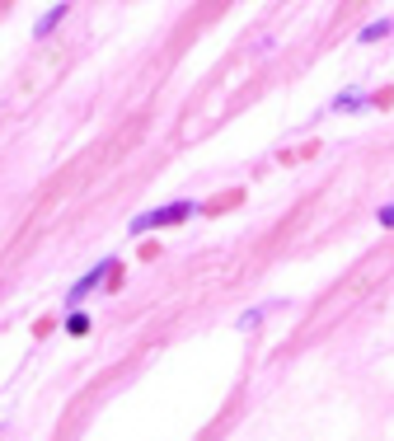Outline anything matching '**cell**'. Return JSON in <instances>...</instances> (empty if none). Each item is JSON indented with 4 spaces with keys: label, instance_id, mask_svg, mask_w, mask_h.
<instances>
[{
    "label": "cell",
    "instance_id": "6da1fadb",
    "mask_svg": "<svg viewBox=\"0 0 394 441\" xmlns=\"http://www.w3.org/2000/svg\"><path fill=\"white\" fill-rule=\"evenodd\" d=\"M192 212H197V202H169V207H160V212H141V216H132V235L165 230V226H174V221H188Z\"/></svg>",
    "mask_w": 394,
    "mask_h": 441
},
{
    "label": "cell",
    "instance_id": "7a4b0ae2",
    "mask_svg": "<svg viewBox=\"0 0 394 441\" xmlns=\"http://www.w3.org/2000/svg\"><path fill=\"white\" fill-rule=\"evenodd\" d=\"M113 272H118V263H113V259H108V263H99V268H90V272H85V277H80V282L66 291V306H80V301H85L90 291H99L103 277H113Z\"/></svg>",
    "mask_w": 394,
    "mask_h": 441
},
{
    "label": "cell",
    "instance_id": "3957f363",
    "mask_svg": "<svg viewBox=\"0 0 394 441\" xmlns=\"http://www.w3.org/2000/svg\"><path fill=\"white\" fill-rule=\"evenodd\" d=\"M366 103H371V99H366L361 90H348L343 99H333V103H328V113H352V108H366Z\"/></svg>",
    "mask_w": 394,
    "mask_h": 441
},
{
    "label": "cell",
    "instance_id": "277c9868",
    "mask_svg": "<svg viewBox=\"0 0 394 441\" xmlns=\"http://www.w3.org/2000/svg\"><path fill=\"white\" fill-rule=\"evenodd\" d=\"M61 19H66V5H52V10H47L43 19H38V28H33V33H38V38H43V33H52V28H56Z\"/></svg>",
    "mask_w": 394,
    "mask_h": 441
},
{
    "label": "cell",
    "instance_id": "5b68a950",
    "mask_svg": "<svg viewBox=\"0 0 394 441\" xmlns=\"http://www.w3.org/2000/svg\"><path fill=\"white\" fill-rule=\"evenodd\" d=\"M390 28H394V24H390V19H380V24H366V28H361L357 38H361V43H380V38L390 33Z\"/></svg>",
    "mask_w": 394,
    "mask_h": 441
},
{
    "label": "cell",
    "instance_id": "8992f818",
    "mask_svg": "<svg viewBox=\"0 0 394 441\" xmlns=\"http://www.w3.org/2000/svg\"><path fill=\"white\" fill-rule=\"evenodd\" d=\"M66 328H71V333H85V328H90V319L80 315V310H71V319H66Z\"/></svg>",
    "mask_w": 394,
    "mask_h": 441
},
{
    "label": "cell",
    "instance_id": "52a82bcc",
    "mask_svg": "<svg viewBox=\"0 0 394 441\" xmlns=\"http://www.w3.org/2000/svg\"><path fill=\"white\" fill-rule=\"evenodd\" d=\"M380 226H394V202H385V207H380Z\"/></svg>",
    "mask_w": 394,
    "mask_h": 441
}]
</instances>
